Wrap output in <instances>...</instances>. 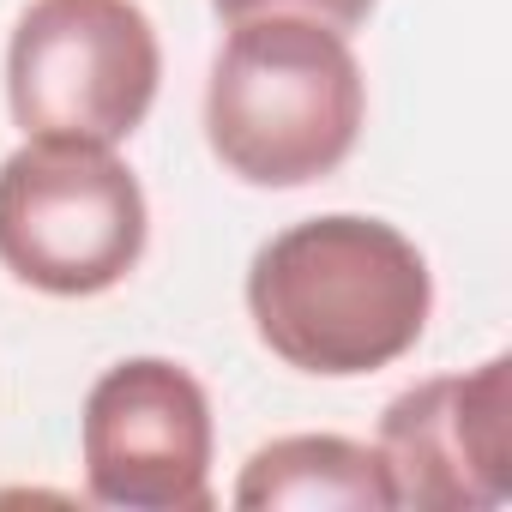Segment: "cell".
I'll return each mask as SVG.
<instances>
[{"instance_id":"6da1fadb","label":"cell","mask_w":512,"mask_h":512,"mask_svg":"<svg viewBox=\"0 0 512 512\" xmlns=\"http://www.w3.org/2000/svg\"><path fill=\"white\" fill-rule=\"evenodd\" d=\"M247 314L278 362L356 380L416 350L434 314V278L404 229L332 211L290 223L253 253Z\"/></svg>"},{"instance_id":"7a4b0ae2","label":"cell","mask_w":512,"mask_h":512,"mask_svg":"<svg viewBox=\"0 0 512 512\" xmlns=\"http://www.w3.org/2000/svg\"><path fill=\"white\" fill-rule=\"evenodd\" d=\"M368 79L344 31L302 13L235 19L205 85V139L247 187L326 181L362 139Z\"/></svg>"},{"instance_id":"3957f363","label":"cell","mask_w":512,"mask_h":512,"mask_svg":"<svg viewBox=\"0 0 512 512\" xmlns=\"http://www.w3.org/2000/svg\"><path fill=\"white\" fill-rule=\"evenodd\" d=\"M145 235V187L109 145L25 139L0 163V266L43 296L115 290Z\"/></svg>"},{"instance_id":"277c9868","label":"cell","mask_w":512,"mask_h":512,"mask_svg":"<svg viewBox=\"0 0 512 512\" xmlns=\"http://www.w3.org/2000/svg\"><path fill=\"white\" fill-rule=\"evenodd\" d=\"M163 49L133 0H31L7 43V103L25 139L121 145L145 127Z\"/></svg>"},{"instance_id":"5b68a950","label":"cell","mask_w":512,"mask_h":512,"mask_svg":"<svg viewBox=\"0 0 512 512\" xmlns=\"http://www.w3.org/2000/svg\"><path fill=\"white\" fill-rule=\"evenodd\" d=\"M85 488L121 512H205L211 506V398L163 356L115 362L79 422Z\"/></svg>"},{"instance_id":"8992f818","label":"cell","mask_w":512,"mask_h":512,"mask_svg":"<svg viewBox=\"0 0 512 512\" xmlns=\"http://www.w3.org/2000/svg\"><path fill=\"white\" fill-rule=\"evenodd\" d=\"M512 362L488 356L470 374H440L398 392L380 416V458L398 506L482 512L512 494L506 464Z\"/></svg>"},{"instance_id":"52a82bcc","label":"cell","mask_w":512,"mask_h":512,"mask_svg":"<svg viewBox=\"0 0 512 512\" xmlns=\"http://www.w3.org/2000/svg\"><path fill=\"white\" fill-rule=\"evenodd\" d=\"M235 506L272 512V506H350V512H386L398 506L380 446H362L350 434H284L241 464Z\"/></svg>"},{"instance_id":"ba28073f","label":"cell","mask_w":512,"mask_h":512,"mask_svg":"<svg viewBox=\"0 0 512 512\" xmlns=\"http://www.w3.org/2000/svg\"><path fill=\"white\" fill-rule=\"evenodd\" d=\"M217 19H253V13H302V19H320L332 31H356L380 0H211Z\"/></svg>"}]
</instances>
